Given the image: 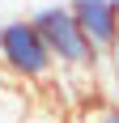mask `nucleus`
Listing matches in <instances>:
<instances>
[{"label":"nucleus","mask_w":119,"mask_h":123,"mask_svg":"<svg viewBox=\"0 0 119 123\" xmlns=\"http://www.w3.org/2000/svg\"><path fill=\"white\" fill-rule=\"evenodd\" d=\"M30 21H34V30L43 34L51 60H55V76H77V81L89 85L98 64H102V51L81 34V25L72 21L68 4H43Z\"/></svg>","instance_id":"obj_1"},{"label":"nucleus","mask_w":119,"mask_h":123,"mask_svg":"<svg viewBox=\"0 0 119 123\" xmlns=\"http://www.w3.org/2000/svg\"><path fill=\"white\" fill-rule=\"evenodd\" d=\"M0 68L21 85H47L55 76V60H51L47 43H43V34L34 30L30 17L0 25Z\"/></svg>","instance_id":"obj_2"},{"label":"nucleus","mask_w":119,"mask_h":123,"mask_svg":"<svg viewBox=\"0 0 119 123\" xmlns=\"http://www.w3.org/2000/svg\"><path fill=\"white\" fill-rule=\"evenodd\" d=\"M68 13H72V21L81 25V34L98 51H106L119 38V9L111 0H68Z\"/></svg>","instance_id":"obj_3"},{"label":"nucleus","mask_w":119,"mask_h":123,"mask_svg":"<svg viewBox=\"0 0 119 123\" xmlns=\"http://www.w3.org/2000/svg\"><path fill=\"white\" fill-rule=\"evenodd\" d=\"M26 102H30V85L13 81L9 72H0V123H21Z\"/></svg>","instance_id":"obj_4"},{"label":"nucleus","mask_w":119,"mask_h":123,"mask_svg":"<svg viewBox=\"0 0 119 123\" xmlns=\"http://www.w3.org/2000/svg\"><path fill=\"white\" fill-rule=\"evenodd\" d=\"M64 115H68V102H60V93H30L21 123H64Z\"/></svg>","instance_id":"obj_5"},{"label":"nucleus","mask_w":119,"mask_h":123,"mask_svg":"<svg viewBox=\"0 0 119 123\" xmlns=\"http://www.w3.org/2000/svg\"><path fill=\"white\" fill-rule=\"evenodd\" d=\"M111 89H115V102H119V38H115V43H111Z\"/></svg>","instance_id":"obj_6"},{"label":"nucleus","mask_w":119,"mask_h":123,"mask_svg":"<svg viewBox=\"0 0 119 123\" xmlns=\"http://www.w3.org/2000/svg\"><path fill=\"white\" fill-rule=\"evenodd\" d=\"M98 123H119V102L102 106V111H98Z\"/></svg>","instance_id":"obj_7"},{"label":"nucleus","mask_w":119,"mask_h":123,"mask_svg":"<svg viewBox=\"0 0 119 123\" xmlns=\"http://www.w3.org/2000/svg\"><path fill=\"white\" fill-rule=\"evenodd\" d=\"M111 4H115V9H119V0H111Z\"/></svg>","instance_id":"obj_8"}]
</instances>
